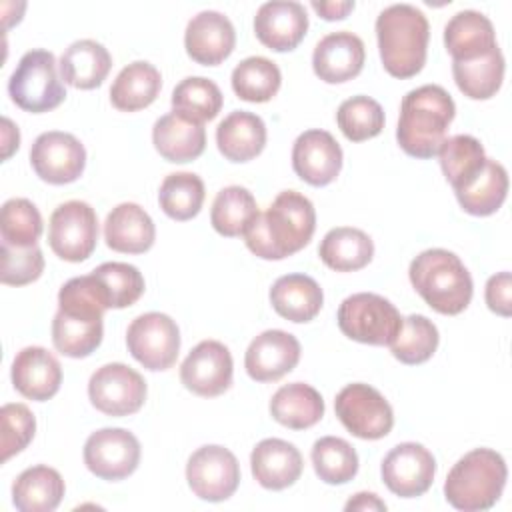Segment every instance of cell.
I'll use <instances>...</instances> for the list:
<instances>
[{
  "instance_id": "36",
  "label": "cell",
  "mask_w": 512,
  "mask_h": 512,
  "mask_svg": "<svg viewBox=\"0 0 512 512\" xmlns=\"http://www.w3.org/2000/svg\"><path fill=\"white\" fill-rule=\"evenodd\" d=\"M452 76L458 90L472 100L492 98L504 80V56L500 48H492L472 60H452Z\"/></svg>"
},
{
  "instance_id": "10",
  "label": "cell",
  "mask_w": 512,
  "mask_h": 512,
  "mask_svg": "<svg viewBox=\"0 0 512 512\" xmlns=\"http://www.w3.org/2000/svg\"><path fill=\"white\" fill-rule=\"evenodd\" d=\"M98 242V218L94 208L82 200L60 204L48 224V244L66 262H84Z\"/></svg>"
},
{
  "instance_id": "22",
  "label": "cell",
  "mask_w": 512,
  "mask_h": 512,
  "mask_svg": "<svg viewBox=\"0 0 512 512\" xmlns=\"http://www.w3.org/2000/svg\"><path fill=\"white\" fill-rule=\"evenodd\" d=\"M366 58L364 42L360 36L338 30L326 34L314 48L312 68L314 74L328 84H342L362 72Z\"/></svg>"
},
{
  "instance_id": "24",
  "label": "cell",
  "mask_w": 512,
  "mask_h": 512,
  "mask_svg": "<svg viewBox=\"0 0 512 512\" xmlns=\"http://www.w3.org/2000/svg\"><path fill=\"white\" fill-rule=\"evenodd\" d=\"M250 468L262 488L284 490L300 478L304 460L294 444L280 438H266L254 446Z\"/></svg>"
},
{
  "instance_id": "12",
  "label": "cell",
  "mask_w": 512,
  "mask_h": 512,
  "mask_svg": "<svg viewBox=\"0 0 512 512\" xmlns=\"http://www.w3.org/2000/svg\"><path fill=\"white\" fill-rule=\"evenodd\" d=\"M88 398L106 416H128L144 406L146 382L122 362L104 364L88 380Z\"/></svg>"
},
{
  "instance_id": "38",
  "label": "cell",
  "mask_w": 512,
  "mask_h": 512,
  "mask_svg": "<svg viewBox=\"0 0 512 512\" xmlns=\"http://www.w3.org/2000/svg\"><path fill=\"white\" fill-rule=\"evenodd\" d=\"M454 194L464 212L472 216H490L506 200L508 172L500 162L488 158L476 180Z\"/></svg>"
},
{
  "instance_id": "50",
  "label": "cell",
  "mask_w": 512,
  "mask_h": 512,
  "mask_svg": "<svg viewBox=\"0 0 512 512\" xmlns=\"http://www.w3.org/2000/svg\"><path fill=\"white\" fill-rule=\"evenodd\" d=\"M312 8L324 20H342L354 10L352 0H338V2H312Z\"/></svg>"
},
{
  "instance_id": "52",
  "label": "cell",
  "mask_w": 512,
  "mask_h": 512,
  "mask_svg": "<svg viewBox=\"0 0 512 512\" xmlns=\"http://www.w3.org/2000/svg\"><path fill=\"white\" fill-rule=\"evenodd\" d=\"M2 158L4 160H8L10 158V154L14 152V150H18V146H20V132H18V126H14L12 124V120L10 118H2Z\"/></svg>"
},
{
  "instance_id": "14",
  "label": "cell",
  "mask_w": 512,
  "mask_h": 512,
  "mask_svg": "<svg viewBox=\"0 0 512 512\" xmlns=\"http://www.w3.org/2000/svg\"><path fill=\"white\" fill-rule=\"evenodd\" d=\"M86 468L108 482L128 478L140 464V442L124 428H100L84 444Z\"/></svg>"
},
{
  "instance_id": "37",
  "label": "cell",
  "mask_w": 512,
  "mask_h": 512,
  "mask_svg": "<svg viewBox=\"0 0 512 512\" xmlns=\"http://www.w3.org/2000/svg\"><path fill=\"white\" fill-rule=\"evenodd\" d=\"M260 214L256 198L244 186H226L222 188L210 210V222L214 230L226 238L244 236Z\"/></svg>"
},
{
  "instance_id": "35",
  "label": "cell",
  "mask_w": 512,
  "mask_h": 512,
  "mask_svg": "<svg viewBox=\"0 0 512 512\" xmlns=\"http://www.w3.org/2000/svg\"><path fill=\"white\" fill-rule=\"evenodd\" d=\"M438 158L440 168L454 192L470 186L488 160L480 140L470 134L446 138L438 150Z\"/></svg>"
},
{
  "instance_id": "19",
  "label": "cell",
  "mask_w": 512,
  "mask_h": 512,
  "mask_svg": "<svg viewBox=\"0 0 512 512\" xmlns=\"http://www.w3.org/2000/svg\"><path fill=\"white\" fill-rule=\"evenodd\" d=\"M300 342L284 330H264L244 356V368L256 382H276L292 372L300 360Z\"/></svg>"
},
{
  "instance_id": "16",
  "label": "cell",
  "mask_w": 512,
  "mask_h": 512,
  "mask_svg": "<svg viewBox=\"0 0 512 512\" xmlns=\"http://www.w3.org/2000/svg\"><path fill=\"white\" fill-rule=\"evenodd\" d=\"M382 480L386 488L400 498H416L428 492L436 474V460L428 448L418 442L394 446L382 460Z\"/></svg>"
},
{
  "instance_id": "33",
  "label": "cell",
  "mask_w": 512,
  "mask_h": 512,
  "mask_svg": "<svg viewBox=\"0 0 512 512\" xmlns=\"http://www.w3.org/2000/svg\"><path fill=\"white\" fill-rule=\"evenodd\" d=\"M272 418L292 430H306L324 416L320 392L304 382H292L278 388L270 400Z\"/></svg>"
},
{
  "instance_id": "6",
  "label": "cell",
  "mask_w": 512,
  "mask_h": 512,
  "mask_svg": "<svg viewBox=\"0 0 512 512\" xmlns=\"http://www.w3.org/2000/svg\"><path fill=\"white\" fill-rule=\"evenodd\" d=\"M506 478V462L496 450L474 448L450 468L444 482V496L456 510L482 512L498 502Z\"/></svg>"
},
{
  "instance_id": "44",
  "label": "cell",
  "mask_w": 512,
  "mask_h": 512,
  "mask_svg": "<svg viewBox=\"0 0 512 512\" xmlns=\"http://www.w3.org/2000/svg\"><path fill=\"white\" fill-rule=\"evenodd\" d=\"M42 216L38 208L26 198H10L0 210V236L2 244L14 248L36 246L42 234Z\"/></svg>"
},
{
  "instance_id": "20",
  "label": "cell",
  "mask_w": 512,
  "mask_h": 512,
  "mask_svg": "<svg viewBox=\"0 0 512 512\" xmlns=\"http://www.w3.org/2000/svg\"><path fill=\"white\" fill-rule=\"evenodd\" d=\"M306 30V8L294 0L264 2L254 16L256 38L274 52L294 50L304 40Z\"/></svg>"
},
{
  "instance_id": "9",
  "label": "cell",
  "mask_w": 512,
  "mask_h": 512,
  "mask_svg": "<svg viewBox=\"0 0 512 512\" xmlns=\"http://www.w3.org/2000/svg\"><path fill=\"white\" fill-rule=\"evenodd\" d=\"M342 426L362 440H380L394 426V412L388 400L370 384H346L334 400Z\"/></svg>"
},
{
  "instance_id": "41",
  "label": "cell",
  "mask_w": 512,
  "mask_h": 512,
  "mask_svg": "<svg viewBox=\"0 0 512 512\" xmlns=\"http://www.w3.org/2000/svg\"><path fill=\"white\" fill-rule=\"evenodd\" d=\"M204 196H206L204 182L198 174L174 172L162 180L158 202L166 216H170L172 220L184 222L194 218L200 212Z\"/></svg>"
},
{
  "instance_id": "17",
  "label": "cell",
  "mask_w": 512,
  "mask_h": 512,
  "mask_svg": "<svg viewBox=\"0 0 512 512\" xmlns=\"http://www.w3.org/2000/svg\"><path fill=\"white\" fill-rule=\"evenodd\" d=\"M234 362L230 350L218 340L198 342L180 366L182 384L204 398L226 392L232 384Z\"/></svg>"
},
{
  "instance_id": "21",
  "label": "cell",
  "mask_w": 512,
  "mask_h": 512,
  "mask_svg": "<svg viewBox=\"0 0 512 512\" xmlns=\"http://www.w3.org/2000/svg\"><path fill=\"white\" fill-rule=\"evenodd\" d=\"M236 46V32L228 16L216 10H202L190 18L184 32L188 56L202 66H218Z\"/></svg>"
},
{
  "instance_id": "27",
  "label": "cell",
  "mask_w": 512,
  "mask_h": 512,
  "mask_svg": "<svg viewBox=\"0 0 512 512\" xmlns=\"http://www.w3.org/2000/svg\"><path fill=\"white\" fill-rule=\"evenodd\" d=\"M444 46L452 60H472L488 54L498 44L488 16L476 10H460L444 26Z\"/></svg>"
},
{
  "instance_id": "23",
  "label": "cell",
  "mask_w": 512,
  "mask_h": 512,
  "mask_svg": "<svg viewBox=\"0 0 512 512\" xmlns=\"http://www.w3.org/2000/svg\"><path fill=\"white\" fill-rule=\"evenodd\" d=\"M12 384L28 400H50L62 384V366L42 346H26L12 360Z\"/></svg>"
},
{
  "instance_id": "34",
  "label": "cell",
  "mask_w": 512,
  "mask_h": 512,
  "mask_svg": "<svg viewBox=\"0 0 512 512\" xmlns=\"http://www.w3.org/2000/svg\"><path fill=\"white\" fill-rule=\"evenodd\" d=\"M318 256L328 268L336 272H354L372 260L374 242L360 228L338 226L326 232L320 242Z\"/></svg>"
},
{
  "instance_id": "49",
  "label": "cell",
  "mask_w": 512,
  "mask_h": 512,
  "mask_svg": "<svg viewBox=\"0 0 512 512\" xmlns=\"http://www.w3.org/2000/svg\"><path fill=\"white\" fill-rule=\"evenodd\" d=\"M486 304L500 316L512 314V276L510 272H498L486 282Z\"/></svg>"
},
{
  "instance_id": "39",
  "label": "cell",
  "mask_w": 512,
  "mask_h": 512,
  "mask_svg": "<svg viewBox=\"0 0 512 512\" xmlns=\"http://www.w3.org/2000/svg\"><path fill=\"white\" fill-rule=\"evenodd\" d=\"M282 84V74L276 62L264 56L244 58L232 70V90L246 102L272 100Z\"/></svg>"
},
{
  "instance_id": "8",
  "label": "cell",
  "mask_w": 512,
  "mask_h": 512,
  "mask_svg": "<svg viewBox=\"0 0 512 512\" xmlns=\"http://www.w3.org/2000/svg\"><path fill=\"white\" fill-rule=\"evenodd\" d=\"M336 320L340 332L350 340L370 346H390L404 318L388 298L374 292H358L342 300Z\"/></svg>"
},
{
  "instance_id": "1",
  "label": "cell",
  "mask_w": 512,
  "mask_h": 512,
  "mask_svg": "<svg viewBox=\"0 0 512 512\" xmlns=\"http://www.w3.org/2000/svg\"><path fill=\"white\" fill-rule=\"evenodd\" d=\"M108 296L94 274L70 278L58 292V312L52 320L54 348L68 358H86L102 342V316Z\"/></svg>"
},
{
  "instance_id": "25",
  "label": "cell",
  "mask_w": 512,
  "mask_h": 512,
  "mask_svg": "<svg viewBox=\"0 0 512 512\" xmlns=\"http://www.w3.org/2000/svg\"><path fill=\"white\" fill-rule=\"evenodd\" d=\"M152 142L164 160L184 164L196 160L204 152L206 130L202 122L172 110L154 122Z\"/></svg>"
},
{
  "instance_id": "15",
  "label": "cell",
  "mask_w": 512,
  "mask_h": 512,
  "mask_svg": "<svg viewBox=\"0 0 512 512\" xmlns=\"http://www.w3.org/2000/svg\"><path fill=\"white\" fill-rule=\"evenodd\" d=\"M30 164L36 176L48 184L76 182L86 166L84 144L68 132H42L30 148Z\"/></svg>"
},
{
  "instance_id": "48",
  "label": "cell",
  "mask_w": 512,
  "mask_h": 512,
  "mask_svg": "<svg viewBox=\"0 0 512 512\" xmlns=\"http://www.w3.org/2000/svg\"><path fill=\"white\" fill-rule=\"evenodd\" d=\"M44 256L36 246L14 248L10 244H2V268L0 280L8 286H24L42 276Z\"/></svg>"
},
{
  "instance_id": "28",
  "label": "cell",
  "mask_w": 512,
  "mask_h": 512,
  "mask_svg": "<svg viewBox=\"0 0 512 512\" xmlns=\"http://www.w3.org/2000/svg\"><path fill=\"white\" fill-rule=\"evenodd\" d=\"M216 144L226 160L248 162L266 146V124L254 112L234 110L218 124Z\"/></svg>"
},
{
  "instance_id": "46",
  "label": "cell",
  "mask_w": 512,
  "mask_h": 512,
  "mask_svg": "<svg viewBox=\"0 0 512 512\" xmlns=\"http://www.w3.org/2000/svg\"><path fill=\"white\" fill-rule=\"evenodd\" d=\"M102 284L110 308L132 306L144 292V278L140 270L126 262H104L92 270Z\"/></svg>"
},
{
  "instance_id": "40",
  "label": "cell",
  "mask_w": 512,
  "mask_h": 512,
  "mask_svg": "<svg viewBox=\"0 0 512 512\" xmlns=\"http://www.w3.org/2000/svg\"><path fill=\"white\" fill-rule=\"evenodd\" d=\"M224 96L216 82L204 76H188L172 90V110L196 122H206L218 116Z\"/></svg>"
},
{
  "instance_id": "26",
  "label": "cell",
  "mask_w": 512,
  "mask_h": 512,
  "mask_svg": "<svg viewBox=\"0 0 512 512\" xmlns=\"http://www.w3.org/2000/svg\"><path fill=\"white\" fill-rule=\"evenodd\" d=\"M106 246L124 254H142L152 248L156 228L150 214L134 204L122 202L112 208L104 222Z\"/></svg>"
},
{
  "instance_id": "2",
  "label": "cell",
  "mask_w": 512,
  "mask_h": 512,
  "mask_svg": "<svg viewBox=\"0 0 512 512\" xmlns=\"http://www.w3.org/2000/svg\"><path fill=\"white\" fill-rule=\"evenodd\" d=\"M316 230L314 204L300 192L284 190L266 212H260L246 230L244 240L262 260H282L302 250Z\"/></svg>"
},
{
  "instance_id": "5",
  "label": "cell",
  "mask_w": 512,
  "mask_h": 512,
  "mask_svg": "<svg viewBox=\"0 0 512 512\" xmlns=\"http://www.w3.org/2000/svg\"><path fill=\"white\" fill-rule=\"evenodd\" d=\"M410 282L422 300L436 312L456 316L472 300V276L464 262L450 250L428 248L408 268Z\"/></svg>"
},
{
  "instance_id": "3",
  "label": "cell",
  "mask_w": 512,
  "mask_h": 512,
  "mask_svg": "<svg viewBox=\"0 0 512 512\" xmlns=\"http://www.w3.org/2000/svg\"><path fill=\"white\" fill-rule=\"evenodd\" d=\"M454 116L456 104L442 86H418L402 98L396 140L408 156L428 160L438 154Z\"/></svg>"
},
{
  "instance_id": "11",
  "label": "cell",
  "mask_w": 512,
  "mask_h": 512,
  "mask_svg": "<svg viewBox=\"0 0 512 512\" xmlns=\"http://www.w3.org/2000/svg\"><path fill=\"white\" fill-rule=\"evenodd\" d=\"M126 346L144 368L152 372L168 370L180 352L178 324L162 312L140 314L126 330Z\"/></svg>"
},
{
  "instance_id": "47",
  "label": "cell",
  "mask_w": 512,
  "mask_h": 512,
  "mask_svg": "<svg viewBox=\"0 0 512 512\" xmlns=\"http://www.w3.org/2000/svg\"><path fill=\"white\" fill-rule=\"evenodd\" d=\"M0 432H2V462L22 452L34 438L36 418L26 404L10 402L0 410Z\"/></svg>"
},
{
  "instance_id": "51",
  "label": "cell",
  "mask_w": 512,
  "mask_h": 512,
  "mask_svg": "<svg viewBox=\"0 0 512 512\" xmlns=\"http://www.w3.org/2000/svg\"><path fill=\"white\" fill-rule=\"evenodd\" d=\"M344 510H386V504L374 492H358L346 502Z\"/></svg>"
},
{
  "instance_id": "18",
  "label": "cell",
  "mask_w": 512,
  "mask_h": 512,
  "mask_svg": "<svg viewBox=\"0 0 512 512\" xmlns=\"http://www.w3.org/2000/svg\"><path fill=\"white\" fill-rule=\"evenodd\" d=\"M292 168L310 186H326L342 170V148L336 138L320 128L302 132L292 148Z\"/></svg>"
},
{
  "instance_id": "29",
  "label": "cell",
  "mask_w": 512,
  "mask_h": 512,
  "mask_svg": "<svg viewBox=\"0 0 512 512\" xmlns=\"http://www.w3.org/2000/svg\"><path fill=\"white\" fill-rule=\"evenodd\" d=\"M324 302L320 284L306 274L280 276L270 288V304L282 318L302 324L316 318Z\"/></svg>"
},
{
  "instance_id": "30",
  "label": "cell",
  "mask_w": 512,
  "mask_h": 512,
  "mask_svg": "<svg viewBox=\"0 0 512 512\" xmlns=\"http://www.w3.org/2000/svg\"><path fill=\"white\" fill-rule=\"evenodd\" d=\"M110 68V52L100 42L90 38L72 42L60 56L62 80L80 90L98 88L106 80Z\"/></svg>"
},
{
  "instance_id": "45",
  "label": "cell",
  "mask_w": 512,
  "mask_h": 512,
  "mask_svg": "<svg viewBox=\"0 0 512 512\" xmlns=\"http://www.w3.org/2000/svg\"><path fill=\"white\" fill-rule=\"evenodd\" d=\"M336 122L350 142L374 138L384 128V110L370 96H352L338 106Z\"/></svg>"
},
{
  "instance_id": "13",
  "label": "cell",
  "mask_w": 512,
  "mask_h": 512,
  "mask_svg": "<svg viewBox=\"0 0 512 512\" xmlns=\"http://www.w3.org/2000/svg\"><path fill=\"white\" fill-rule=\"evenodd\" d=\"M186 480L200 500L222 502L228 500L240 484V464L228 448L208 444L188 458Z\"/></svg>"
},
{
  "instance_id": "32",
  "label": "cell",
  "mask_w": 512,
  "mask_h": 512,
  "mask_svg": "<svg viewBox=\"0 0 512 512\" xmlns=\"http://www.w3.org/2000/svg\"><path fill=\"white\" fill-rule=\"evenodd\" d=\"M162 88L158 68L146 60H136L120 70L110 86V102L122 112H138L150 106Z\"/></svg>"
},
{
  "instance_id": "31",
  "label": "cell",
  "mask_w": 512,
  "mask_h": 512,
  "mask_svg": "<svg viewBox=\"0 0 512 512\" xmlns=\"http://www.w3.org/2000/svg\"><path fill=\"white\" fill-rule=\"evenodd\" d=\"M66 492L58 470L38 464L18 474L12 484V502L20 512H52Z\"/></svg>"
},
{
  "instance_id": "43",
  "label": "cell",
  "mask_w": 512,
  "mask_h": 512,
  "mask_svg": "<svg viewBox=\"0 0 512 512\" xmlns=\"http://www.w3.org/2000/svg\"><path fill=\"white\" fill-rule=\"evenodd\" d=\"M440 342L438 328L422 314H410L402 320L398 336L390 344V352L402 364H422L432 358Z\"/></svg>"
},
{
  "instance_id": "42",
  "label": "cell",
  "mask_w": 512,
  "mask_h": 512,
  "mask_svg": "<svg viewBox=\"0 0 512 512\" xmlns=\"http://www.w3.org/2000/svg\"><path fill=\"white\" fill-rule=\"evenodd\" d=\"M312 466L322 482L346 484L358 472V454L344 438L322 436L312 446Z\"/></svg>"
},
{
  "instance_id": "4",
  "label": "cell",
  "mask_w": 512,
  "mask_h": 512,
  "mask_svg": "<svg viewBox=\"0 0 512 512\" xmlns=\"http://www.w3.org/2000/svg\"><path fill=\"white\" fill-rule=\"evenodd\" d=\"M376 38L384 70L394 78H412L426 64L430 26L412 4H392L376 18Z\"/></svg>"
},
{
  "instance_id": "7",
  "label": "cell",
  "mask_w": 512,
  "mask_h": 512,
  "mask_svg": "<svg viewBox=\"0 0 512 512\" xmlns=\"http://www.w3.org/2000/svg\"><path fill=\"white\" fill-rule=\"evenodd\" d=\"M8 94L18 108L32 114L58 108L66 98V88L58 76L54 54L42 48L26 52L8 80Z\"/></svg>"
}]
</instances>
